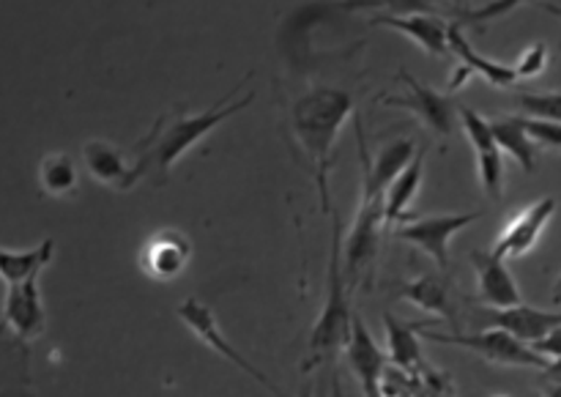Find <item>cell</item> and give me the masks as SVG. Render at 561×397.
I'll return each instance as SVG.
<instances>
[{"label": "cell", "mask_w": 561, "mask_h": 397, "mask_svg": "<svg viewBox=\"0 0 561 397\" xmlns=\"http://www.w3.org/2000/svg\"><path fill=\"white\" fill-rule=\"evenodd\" d=\"M343 239L345 228L337 214L332 212V247H329V266H327V302L312 324L310 340H307V356L301 362V376L310 382H318V395H327V387L332 397H340V378L337 362L345 356V349L354 334V318L351 310V291L345 283L343 269Z\"/></svg>", "instance_id": "6da1fadb"}, {"label": "cell", "mask_w": 561, "mask_h": 397, "mask_svg": "<svg viewBox=\"0 0 561 397\" xmlns=\"http://www.w3.org/2000/svg\"><path fill=\"white\" fill-rule=\"evenodd\" d=\"M354 115V93L334 86H312L301 93L290 107V135L299 143L301 154L316 179L323 214L332 217V195H329V170H332L334 143L345 121Z\"/></svg>", "instance_id": "7a4b0ae2"}, {"label": "cell", "mask_w": 561, "mask_h": 397, "mask_svg": "<svg viewBox=\"0 0 561 397\" xmlns=\"http://www.w3.org/2000/svg\"><path fill=\"white\" fill-rule=\"evenodd\" d=\"M247 80H250V75H247L244 80L233 88V91L225 93L219 102H214L206 113L190 115V113H184V110H175V113L159 115L157 124L151 126V132H148L142 140H137V146H135V165H137V173H140V179H148V181H153L157 186H162L164 181H168L170 170L179 165V159L184 157L192 146H197L203 137L211 135V132L217 129L222 121H228L230 115H236V113H241V110L250 107L252 93H247L244 99H239V102H233L225 107V102H228V99H233L236 91H239Z\"/></svg>", "instance_id": "3957f363"}, {"label": "cell", "mask_w": 561, "mask_h": 397, "mask_svg": "<svg viewBox=\"0 0 561 397\" xmlns=\"http://www.w3.org/2000/svg\"><path fill=\"white\" fill-rule=\"evenodd\" d=\"M420 334L431 343L442 345H458V349L469 351V354L480 356V360L491 362V365L502 367H529V371H546L551 365L548 356L535 351V345L524 343V340L513 338L504 329H480V332H438L431 321L420 324Z\"/></svg>", "instance_id": "277c9868"}, {"label": "cell", "mask_w": 561, "mask_h": 397, "mask_svg": "<svg viewBox=\"0 0 561 397\" xmlns=\"http://www.w3.org/2000/svg\"><path fill=\"white\" fill-rule=\"evenodd\" d=\"M387 225L383 217V195H362L359 212L354 225L343 239V269L348 291H367L376 283L378 250H381V230Z\"/></svg>", "instance_id": "5b68a950"}, {"label": "cell", "mask_w": 561, "mask_h": 397, "mask_svg": "<svg viewBox=\"0 0 561 397\" xmlns=\"http://www.w3.org/2000/svg\"><path fill=\"white\" fill-rule=\"evenodd\" d=\"M175 313H179L181 324H184V327L190 329V332L195 334V338L201 340V343L206 345V349H211L214 354L222 356V360L228 362V365L239 367V371L244 373V376H250L252 382H257V384H261V387H266L274 397H285L283 389H279L277 384H274L272 378L266 376V373L257 371V367L252 365V362L247 360V356L241 354V351L236 349V345L230 343L228 338H225L222 327H219V321H217V316H214V313H211V307L203 305L201 299H195V296H192V299L181 302L179 310H175Z\"/></svg>", "instance_id": "8992f818"}, {"label": "cell", "mask_w": 561, "mask_h": 397, "mask_svg": "<svg viewBox=\"0 0 561 397\" xmlns=\"http://www.w3.org/2000/svg\"><path fill=\"white\" fill-rule=\"evenodd\" d=\"M398 80L405 86V93H400V97H381L378 102L387 104V107L409 110V113L414 115V118H420L433 135L438 137L453 135L455 126H458L460 121L458 104H455L453 93L436 91V88L414 80V77L403 69L398 71Z\"/></svg>", "instance_id": "52a82bcc"}, {"label": "cell", "mask_w": 561, "mask_h": 397, "mask_svg": "<svg viewBox=\"0 0 561 397\" xmlns=\"http://www.w3.org/2000/svg\"><path fill=\"white\" fill-rule=\"evenodd\" d=\"M480 217L482 212H466V214H436V217L409 219V223H400L398 228H392V236L398 241H405V245L425 252V256L442 269V272H447L449 241H453L455 234L466 230Z\"/></svg>", "instance_id": "ba28073f"}, {"label": "cell", "mask_w": 561, "mask_h": 397, "mask_svg": "<svg viewBox=\"0 0 561 397\" xmlns=\"http://www.w3.org/2000/svg\"><path fill=\"white\" fill-rule=\"evenodd\" d=\"M469 332H480V329H504L513 338L524 340V343L535 345L546 340L553 329L561 327V310H537L529 305H515L507 310H496V307H474L469 318Z\"/></svg>", "instance_id": "9c48e42d"}, {"label": "cell", "mask_w": 561, "mask_h": 397, "mask_svg": "<svg viewBox=\"0 0 561 397\" xmlns=\"http://www.w3.org/2000/svg\"><path fill=\"white\" fill-rule=\"evenodd\" d=\"M192 241L184 230L162 228L142 241L137 266L151 283H173L186 272L192 261Z\"/></svg>", "instance_id": "30bf717a"}, {"label": "cell", "mask_w": 561, "mask_h": 397, "mask_svg": "<svg viewBox=\"0 0 561 397\" xmlns=\"http://www.w3.org/2000/svg\"><path fill=\"white\" fill-rule=\"evenodd\" d=\"M460 126L463 135L469 137L471 148L477 157V179H480L482 192L491 201H502L504 195V151L496 143V135L491 129V118L471 107H460Z\"/></svg>", "instance_id": "8fae6325"}, {"label": "cell", "mask_w": 561, "mask_h": 397, "mask_svg": "<svg viewBox=\"0 0 561 397\" xmlns=\"http://www.w3.org/2000/svg\"><path fill=\"white\" fill-rule=\"evenodd\" d=\"M557 214V201L553 197H540V201L529 203L520 212H515L513 217L507 219L499 236L493 239L491 252H496L504 261H518V258L529 256L537 247L540 236L546 234L548 223Z\"/></svg>", "instance_id": "7c38bea8"}, {"label": "cell", "mask_w": 561, "mask_h": 397, "mask_svg": "<svg viewBox=\"0 0 561 397\" xmlns=\"http://www.w3.org/2000/svg\"><path fill=\"white\" fill-rule=\"evenodd\" d=\"M356 135H359V154H362V195H383L387 186L403 173L416 157V140L414 137H392L378 148L376 157L370 159L365 143V129L362 121H356Z\"/></svg>", "instance_id": "4fadbf2b"}, {"label": "cell", "mask_w": 561, "mask_h": 397, "mask_svg": "<svg viewBox=\"0 0 561 397\" xmlns=\"http://www.w3.org/2000/svg\"><path fill=\"white\" fill-rule=\"evenodd\" d=\"M38 277L42 274L25 280V283L5 285L3 324L20 343H33L47 329V310H44Z\"/></svg>", "instance_id": "5bb4252c"}, {"label": "cell", "mask_w": 561, "mask_h": 397, "mask_svg": "<svg viewBox=\"0 0 561 397\" xmlns=\"http://www.w3.org/2000/svg\"><path fill=\"white\" fill-rule=\"evenodd\" d=\"M345 362H348L356 384L362 387V395L383 397L381 384L383 373L389 367V356L387 351H381V345L376 343V338H373L370 329L359 316L354 318V334H351V343L345 349Z\"/></svg>", "instance_id": "9a60e30c"}, {"label": "cell", "mask_w": 561, "mask_h": 397, "mask_svg": "<svg viewBox=\"0 0 561 397\" xmlns=\"http://www.w3.org/2000/svg\"><path fill=\"white\" fill-rule=\"evenodd\" d=\"M394 296L411 302L414 307L442 318V321L455 324V329H458V305H455L453 277L442 272V269L438 272H425L414 280H403V283L394 285Z\"/></svg>", "instance_id": "2e32d148"}, {"label": "cell", "mask_w": 561, "mask_h": 397, "mask_svg": "<svg viewBox=\"0 0 561 397\" xmlns=\"http://www.w3.org/2000/svg\"><path fill=\"white\" fill-rule=\"evenodd\" d=\"M471 263L477 272V302L482 307H496V310H507V307L520 305V288L515 283L513 272H510L507 261L499 258L496 252L482 250L471 252Z\"/></svg>", "instance_id": "e0dca14e"}, {"label": "cell", "mask_w": 561, "mask_h": 397, "mask_svg": "<svg viewBox=\"0 0 561 397\" xmlns=\"http://www.w3.org/2000/svg\"><path fill=\"white\" fill-rule=\"evenodd\" d=\"M82 162H85L88 175L96 184L110 186V190L126 192L140 181L135 159L126 157L115 143L110 140H88L82 146Z\"/></svg>", "instance_id": "ac0fdd59"}, {"label": "cell", "mask_w": 561, "mask_h": 397, "mask_svg": "<svg viewBox=\"0 0 561 397\" xmlns=\"http://www.w3.org/2000/svg\"><path fill=\"white\" fill-rule=\"evenodd\" d=\"M370 25L392 27V31L403 33L405 38L420 44L427 55L444 58L449 55V22H444L438 14H409V16H373Z\"/></svg>", "instance_id": "d6986e66"}, {"label": "cell", "mask_w": 561, "mask_h": 397, "mask_svg": "<svg viewBox=\"0 0 561 397\" xmlns=\"http://www.w3.org/2000/svg\"><path fill=\"white\" fill-rule=\"evenodd\" d=\"M449 53L458 58V64L455 66H460L463 71H469L471 77H482L488 86L513 88L515 82H518V75H515L513 66L496 64V60L485 58V55H480L474 47H471V42L466 38L463 27H460V22H453V25H449Z\"/></svg>", "instance_id": "ffe728a7"}, {"label": "cell", "mask_w": 561, "mask_h": 397, "mask_svg": "<svg viewBox=\"0 0 561 397\" xmlns=\"http://www.w3.org/2000/svg\"><path fill=\"white\" fill-rule=\"evenodd\" d=\"M425 154L427 146H422L416 151V157L411 159L409 168L387 186L383 192V217H387L389 230L398 228L400 223H409V208L414 203V197L420 195L422 190V181H425Z\"/></svg>", "instance_id": "44dd1931"}, {"label": "cell", "mask_w": 561, "mask_h": 397, "mask_svg": "<svg viewBox=\"0 0 561 397\" xmlns=\"http://www.w3.org/2000/svg\"><path fill=\"white\" fill-rule=\"evenodd\" d=\"M383 329H387L389 365L400 367L411 376L425 371L427 360L420 345V324H405L394 318L392 313H383Z\"/></svg>", "instance_id": "7402d4cb"}, {"label": "cell", "mask_w": 561, "mask_h": 397, "mask_svg": "<svg viewBox=\"0 0 561 397\" xmlns=\"http://www.w3.org/2000/svg\"><path fill=\"white\" fill-rule=\"evenodd\" d=\"M55 256V241L44 239L33 250H3L0 247V280L5 285L25 283V280L36 277L49 266Z\"/></svg>", "instance_id": "603a6c76"}, {"label": "cell", "mask_w": 561, "mask_h": 397, "mask_svg": "<svg viewBox=\"0 0 561 397\" xmlns=\"http://www.w3.org/2000/svg\"><path fill=\"white\" fill-rule=\"evenodd\" d=\"M491 129L493 135H496V143L502 146L504 157H513L526 173H531V170L537 168L540 146L526 135L518 115H496V118H491Z\"/></svg>", "instance_id": "cb8c5ba5"}, {"label": "cell", "mask_w": 561, "mask_h": 397, "mask_svg": "<svg viewBox=\"0 0 561 397\" xmlns=\"http://www.w3.org/2000/svg\"><path fill=\"white\" fill-rule=\"evenodd\" d=\"M38 186L47 197H69L80 186V173L69 154H47L38 162Z\"/></svg>", "instance_id": "d4e9b609"}, {"label": "cell", "mask_w": 561, "mask_h": 397, "mask_svg": "<svg viewBox=\"0 0 561 397\" xmlns=\"http://www.w3.org/2000/svg\"><path fill=\"white\" fill-rule=\"evenodd\" d=\"M518 115H531V118L559 121L561 124V91H529L515 97Z\"/></svg>", "instance_id": "484cf974"}, {"label": "cell", "mask_w": 561, "mask_h": 397, "mask_svg": "<svg viewBox=\"0 0 561 397\" xmlns=\"http://www.w3.org/2000/svg\"><path fill=\"white\" fill-rule=\"evenodd\" d=\"M348 9H383L389 16L433 14L436 0H345Z\"/></svg>", "instance_id": "4316f807"}, {"label": "cell", "mask_w": 561, "mask_h": 397, "mask_svg": "<svg viewBox=\"0 0 561 397\" xmlns=\"http://www.w3.org/2000/svg\"><path fill=\"white\" fill-rule=\"evenodd\" d=\"M548 60H551L548 44L535 42L518 55V60H515L513 69H515V75H518V80H535V77H540L542 71L548 69Z\"/></svg>", "instance_id": "83f0119b"}, {"label": "cell", "mask_w": 561, "mask_h": 397, "mask_svg": "<svg viewBox=\"0 0 561 397\" xmlns=\"http://www.w3.org/2000/svg\"><path fill=\"white\" fill-rule=\"evenodd\" d=\"M518 121H520V126L526 129V135H529L540 148H561V124L559 121L531 118V115H518Z\"/></svg>", "instance_id": "f1b7e54d"}, {"label": "cell", "mask_w": 561, "mask_h": 397, "mask_svg": "<svg viewBox=\"0 0 561 397\" xmlns=\"http://www.w3.org/2000/svg\"><path fill=\"white\" fill-rule=\"evenodd\" d=\"M526 3H535V0H491V3L480 5V9H474V11H463V20L477 22V25H480V22L482 25H488V22L502 20V16H507L510 11L520 9V5H526Z\"/></svg>", "instance_id": "f546056e"}, {"label": "cell", "mask_w": 561, "mask_h": 397, "mask_svg": "<svg viewBox=\"0 0 561 397\" xmlns=\"http://www.w3.org/2000/svg\"><path fill=\"white\" fill-rule=\"evenodd\" d=\"M535 351H540V354L548 356V360H561V327L553 329L546 340L535 343Z\"/></svg>", "instance_id": "4dcf8cb0"}, {"label": "cell", "mask_w": 561, "mask_h": 397, "mask_svg": "<svg viewBox=\"0 0 561 397\" xmlns=\"http://www.w3.org/2000/svg\"><path fill=\"white\" fill-rule=\"evenodd\" d=\"M542 373H548V378H551V382L561 384V360H551V365H548Z\"/></svg>", "instance_id": "1f68e13d"}, {"label": "cell", "mask_w": 561, "mask_h": 397, "mask_svg": "<svg viewBox=\"0 0 561 397\" xmlns=\"http://www.w3.org/2000/svg\"><path fill=\"white\" fill-rule=\"evenodd\" d=\"M546 397H561V384H557V382H551L546 387Z\"/></svg>", "instance_id": "d6a6232c"}, {"label": "cell", "mask_w": 561, "mask_h": 397, "mask_svg": "<svg viewBox=\"0 0 561 397\" xmlns=\"http://www.w3.org/2000/svg\"><path fill=\"white\" fill-rule=\"evenodd\" d=\"M553 302L561 305V277L557 280V285H553Z\"/></svg>", "instance_id": "836d02e7"}, {"label": "cell", "mask_w": 561, "mask_h": 397, "mask_svg": "<svg viewBox=\"0 0 561 397\" xmlns=\"http://www.w3.org/2000/svg\"><path fill=\"white\" fill-rule=\"evenodd\" d=\"M542 9H546V11H551V14L561 16V5H553V3H542Z\"/></svg>", "instance_id": "e575fe53"}, {"label": "cell", "mask_w": 561, "mask_h": 397, "mask_svg": "<svg viewBox=\"0 0 561 397\" xmlns=\"http://www.w3.org/2000/svg\"><path fill=\"white\" fill-rule=\"evenodd\" d=\"M453 3H455V9H458L460 14H463V11H466V0H453Z\"/></svg>", "instance_id": "d590c367"}, {"label": "cell", "mask_w": 561, "mask_h": 397, "mask_svg": "<svg viewBox=\"0 0 561 397\" xmlns=\"http://www.w3.org/2000/svg\"><path fill=\"white\" fill-rule=\"evenodd\" d=\"M493 397H507V395H493Z\"/></svg>", "instance_id": "8d00e7d4"}]
</instances>
